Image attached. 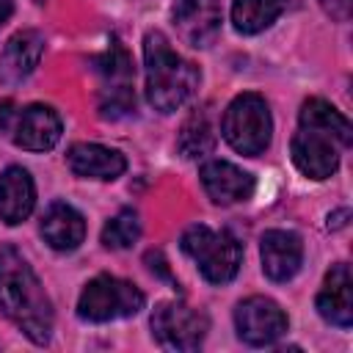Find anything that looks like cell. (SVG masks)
I'll use <instances>...</instances> for the list:
<instances>
[{"label": "cell", "instance_id": "cell-7", "mask_svg": "<svg viewBox=\"0 0 353 353\" xmlns=\"http://www.w3.org/2000/svg\"><path fill=\"white\" fill-rule=\"evenodd\" d=\"M143 303L146 298L132 281L116 276H97L83 287L77 301V314L88 323H110L138 314Z\"/></svg>", "mask_w": 353, "mask_h": 353}, {"label": "cell", "instance_id": "cell-5", "mask_svg": "<svg viewBox=\"0 0 353 353\" xmlns=\"http://www.w3.org/2000/svg\"><path fill=\"white\" fill-rule=\"evenodd\" d=\"M179 248L196 262L199 273L210 284L232 281L243 262V248L232 232H226V229L212 232L210 226H201V223L185 229Z\"/></svg>", "mask_w": 353, "mask_h": 353}, {"label": "cell", "instance_id": "cell-22", "mask_svg": "<svg viewBox=\"0 0 353 353\" xmlns=\"http://www.w3.org/2000/svg\"><path fill=\"white\" fill-rule=\"evenodd\" d=\"M320 6H323V11H325L328 17H334L336 22H345V19L350 17V0H320Z\"/></svg>", "mask_w": 353, "mask_h": 353}, {"label": "cell", "instance_id": "cell-15", "mask_svg": "<svg viewBox=\"0 0 353 353\" xmlns=\"http://www.w3.org/2000/svg\"><path fill=\"white\" fill-rule=\"evenodd\" d=\"M41 52H44V36L39 30L14 33L0 52V83L6 85L22 83L39 66Z\"/></svg>", "mask_w": 353, "mask_h": 353}, {"label": "cell", "instance_id": "cell-23", "mask_svg": "<svg viewBox=\"0 0 353 353\" xmlns=\"http://www.w3.org/2000/svg\"><path fill=\"white\" fill-rule=\"evenodd\" d=\"M11 11H14V0H0V28L8 22Z\"/></svg>", "mask_w": 353, "mask_h": 353}, {"label": "cell", "instance_id": "cell-11", "mask_svg": "<svg viewBox=\"0 0 353 353\" xmlns=\"http://www.w3.org/2000/svg\"><path fill=\"white\" fill-rule=\"evenodd\" d=\"M171 19L185 44L204 50L215 44L223 14H221L218 0H176L171 6Z\"/></svg>", "mask_w": 353, "mask_h": 353}, {"label": "cell", "instance_id": "cell-9", "mask_svg": "<svg viewBox=\"0 0 353 353\" xmlns=\"http://www.w3.org/2000/svg\"><path fill=\"white\" fill-rule=\"evenodd\" d=\"M287 314L284 309L265 295H251L245 301L237 303L234 309V328L237 336L251 345V347H265L273 345L276 339H281L287 334Z\"/></svg>", "mask_w": 353, "mask_h": 353}, {"label": "cell", "instance_id": "cell-2", "mask_svg": "<svg viewBox=\"0 0 353 353\" xmlns=\"http://www.w3.org/2000/svg\"><path fill=\"white\" fill-rule=\"evenodd\" d=\"M0 312L33 342L47 345L52 336V303L28 259L14 248H0Z\"/></svg>", "mask_w": 353, "mask_h": 353}, {"label": "cell", "instance_id": "cell-12", "mask_svg": "<svg viewBox=\"0 0 353 353\" xmlns=\"http://www.w3.org/2000/svg\"><path fill=\"white\" fill-rule=\"evenodd\" d=\"M201 188L207 190V196L215 204H237V201H248L254 193V176L248 171H243L240 165L229 163V160H210L201 165L199 171Z\"/></svg>", "mask_w": 353, "mask_h": 353}, {"label": "cell", "instance_id": "cell-10", "mask_svg": "<svg viewBox=\"0 0 353 353\" xmlns=\"http://www.w3.org/2000/svg\"><path fill=\"white\" fill-rule=\"evenodd\" d=\"M61 116L50 105H28L14 110L6 132L19 149L28 152H50L61 141Z\"/></svg>", "mask_w": 353, "mask_h": 353}, {"label": "cell", "instance_id": "cell-13", "mask_svg": "<svg viewBox=\"0 0 353 353\" xmlns=\"http://www.w3.org/2000/svg\"><path fill=\"white\" fill-rule=\"evenodd\" d=\"M259 256H262V270L270 281H290L301 270L303 243L295 232L270 229L262 234Z\"/></svg>", "mask_w": 353, "mask_h": 353}, {"label": "cell", "instance_id": "cell-8", "mask_svg": "<svg viewBox=\"0 0 353 353\" xmlns=\"http://www.w3.org/2000/svg\"><path fill=\"white\" fill-rule=\"evenodd\" d=\"M152 336L160 347L165 350H196L201 347L207 331H210V320L204 312L182 303V301H163L154 306L152 312Z\"/></svg>", "mask_w": 353, "mask_h": 353}, {"label": "cell", "instance_id": "cell-3", "mask_svg": "<svg viewBox=\"0 0 353 353\" xmlns=\"http://www.w3.org/2000/svg\"><path fill=\"white\" fill-rule=\"evenodd\" d=\"M143 63H146V99L160 113H174L199 88V66L174 52L160 30L143 36Z\"/></svg>", "mask_w": 353, "mask_h": 353}, {"label": "cell", "instance_id": "cell-4", "mask_svg": "<svg viewBox=\"0 0 353 353\" xmlns=\"http://www.w3.org/2000/svg\"><path fill=\"white\" fill-rule=\"evenodd\" d=\"M94 74L99 80L97 97H99V113L105 119H127L135 113V69L132 58L124 50L119 39H110V44L91 58Z\"/></svg>", "mask_w": 353, "mask_h": 353}, {"label": "cell", "instance_id": "cell-21", "mask_svg": "<svg viewBox=\"0 0 353 353\" xmlns=\"http://www.w3.org/2000/svg\"><path fill=\"white\" fill-rule=\"evenodd\" d=\"M141 237V221L132 210H121L116 218H110L102 229V245L105 248H130Z\"/></svg>", "mask_w": 353, "mask_h": 353}, {"label": "cell", "instance_id": "cell-19", "mask_svg": "<svg viewBox=\"0 0 353 353\" xmlns=\"http://www.w3.org/2000/svg\"><path fill=\"white\" fill-rule=\"evenodd\" d=\"M176 146H179L182 157H188V160H199V157L212 152V146H215V124H212V113H210L207 105L196 108L185 119V124L179 130V138H176Z\"/></svg>", "mask_w": 353, "mask_h": 353}, {"label": "cell", "instance_id": "cell-6", "mask_svg": "<svg viewBox=\"0 0 353 353\" xmlns=\"http://www.w3.org/2000/svg\"><path fill=\"white\" fill-rule=\"evenodd\" d=\"M221 132L234 152L248 154V157L262 154L273 138V119H270L268 102L251 91L237 94L223 110Z\"/></svg>", "mask_w": 353, "mask_h": 353}, {"label": "cell", "instance_id": "cell-16", "mask_svg": "<svg viewBox=\"0 0 353 353\" xmlns=\"http://www.w3.org/2000/svg\"><path fill=\"white\" fill-rule=\"evenodd\" d=\"M66 163H69L74 176L102 179V182L119 179L124 174V168H127V160H124L121 152L99 146V143H74L66 152Z\"/></svg>", "mask_w": 353, "mask_h": 353}, {"label": "cell", "instance_id": "cell-14", "mask_svg": "<svg viewBox=\"0 0 353 353\" xmlns=\"http://www.w3.org/2000/svg\"><path fill=\"white\" fill-rule=\"evenodd\" d=\"M314 303L325 323L350 328V323H353V279H350V268L345 262L334 265L325 273V281H323Z\"/></svg>", "mask_w": 353, "mask_h": 353}, {"label": "cell", "instance_id": "cell-1", "mask_svg": "<svg viewBox=\"0 0 353 353\" xmlns=\"http://www.w3.org/2000/svg\"><path fill=\"white\" fill-rule=\"evenodd\" d=\"M353 127L325 99H306L298 113V132L292 135L290 152L295 168L309 179H328L339 168V152L350 146Z\"/></svg>", "mask_w": 353, "mask_h": 353}, {"label": "cell", "instance_id": "cell-17", "mask_svg": "<svg viewBox=\"0 0 353 353\" xmlns=\"http://www.w3.org/2000/svg\"><path fill=\"white\" fill-rule=\"evenodd\" d=\"M36 204V185L19 165H8L0 174V221L8 226L22 223Z\"/></svg>", "mask_w": 353, "mask_h": 353}, {"label": "cell", "instance_id": "cell-18", "mask_svg": "<svg viewBox=\"0 0 353 353\" xmlns=\"http://www.w3.org/2000/svg\"><path fill=\"white\" fill-rule=\"evenodd\" d=\"M41 237L55 251H74L85 237V221L72 204L52 201L41 215Z\"/></svg>", "mask_w": 353, "mask_h": 353}, {"label": "cell", "instance_id": "cell-20", "mask_svg": "<svg viewBox=\"0 0 353 353\" xmlns=\"http://www.w3.org/2000/svg\"><path fill=\"white\" fill-rule=\"evenodd\" d=\"M284 8H287V0H234L232 3L234 30L254 36V33L270 28L281 17Z\"/></svg>", "mask_w": 353, "mask_h": 353}]
</instances>
